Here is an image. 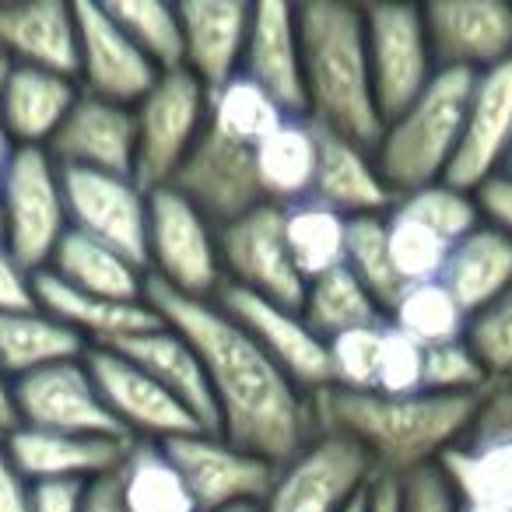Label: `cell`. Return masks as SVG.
Instances as JSON below:
<instances>
[{
	"mask_svg": "<svg viewBox=\"0 0 512 512\" xmlns=\"http://www.w3.org/2000/svg\"><path fill=\"white\" fill-rule=\"evenodd\" d=\"M18 428V411H15V383L4 369H0V439H8Z\"/></svg>",
	"mask_w": 512,
	"mask_h": 512,
	"instance_id": "obj_55",
	"label": "cell"
},
{
	"mask_svg": "<svg viewBox=\"0 0 512 512\" xmlns=\"http://www.w3.org/2000/svg\"><path fill=\"white\" fill-rule=\"evenodd\" d=\"M421 383H425V348L386 323L372 390L386 397H414V393H425Z\"/></svg>",
	"mask_w": 512,
	"mask_h": 512,
	"instance_id": "obj_46",
	"label": "cell"
},
{
	"mask_svg": "<svg viewBox=\"0 0 512 512\" xmlns=\"http://www.w3.org/2000/svg\"><path fill=\"white\" fill-rule=\"evenodd\" d=\"M137 162L134 179L141 190L169 186L193 144L207 130V88L193 74L169 71L134 106Z\"/></svg>",
	"mask_w": 512,
	"mask_h": 512,
	"instance_id": "obj_8",
	"label": "cell"
},
{
	"mask_svg": "<svg viewBox=\"0 0 512 512\" xmlns=\"http://www.w3.org/2000/svg\"><path fill=\"white\" fill-rule=\"evenodd\" d=\"M148 278L186 299H214L225 285L218 228L172 186L148 193Z\"/></svg>",
	"mask_w": 512,
	"mask_h": 512,
	"instance_id": "obj_5",
	"label": "cell"
},
{
	"mask_svg": "<svg viewBox=\"0 0 512 512\" xmlns=\"http://www.w3.org/2000/svg\"><path fill=\"white\" fill-rule=\"evenodd\" d=\"M50 158L60 169L109 172L134 179L137 162V120L130 106L85 95L74 102L71 116L50 141Z\"/></svg>",
	"mask_w": 512,
	"mask_h": 512,
	"instance_id": "obj_21",
	"label": "cell"
},
{
	"mask_svg": "<svg viewBox=\"0 0 512 512\" xmlns=\"http://www.w3.org/2000/svg\"><path fill=\"white\" fill-rule=\"evenodd\" d=\"M474 197L477 207H481V218L512 239V179L509 176L488 179Z\"/></svg>",
	"mask_w": 512,
	"mask_h": 512,
	"instance_id": "obj_51",
	"label": "cell"
},
{
	"mask_svg": "<svg viewBox=\"0 0 512 512\" xmlns=\"http://www.w3.org/2000/svg\"><path fill=\"white\" fill-rule=\"evenodd\" d=\"M393 207L411 214L421 225H428L435 235H442L449 246H456L463 235H470L484 221L474 193L456 190V186H449V183H432L414 193H404V197H397Z\"/></svg>",
	"mask_w": 512,
	"mask_h": 512,
	"instance_id": "obj_42",
	"label": "cell"
},
{
	"mask_svg": "<svg viewBox=\"0 0 512 512\" xmlns=\"http://www.w3.org/2000/svg\"><path fill=\"white\" fill-rule=\"evenodd\" d=\"M144 302L197 348L218 407V432L228 442L281 467L316 439L313 397L218 302L186 299L155 278H148Z\"/></svg>",
	"mask_w": 512,
	"mask_h": 512,
	"instance_id": "obj_1",
	"label": "cell"
},
{
	"mask_svg": "<svg viewBox=\"0 0 512 512\" xmlns=\"http://www.w3.org/2000/svg\"><path fill=\"white\" fill-rule=\"evenodd\" d=\"M106 11L158 71H183L179 4L172 8V4H162V0H116V4H106Z\"/></svg>",
	"mask_w": 512,
	"mask_h": 512,
	"instance_id": "obj_39",
	"label": "cell"
},
{
	"mask_svg": "<svg viewBox=\"0 0 512 512\" xmlns=\"http://www.w3.org/2000/svg\"><path fill=\"white\" fill-rule=\"evenodd\" d=\"M344 267L355 274V281L386 309L404 292L397 267H393L390 242H386V214L369 218H348V246H344Z\"/></svg>",
	"mask_w": 512,
	"mask_h": 512,
	"instance_id": "obj_40",
	"label": "cell"
},
{
	"mask_svg": "<svg viewBox=\"0 0 512 512\" xmlns=\"http://www.w3.org/2000/svg\"><path fill=\"white\" fill-rule=\"evenodd\" d=\"M369 512H400V481L379 474L369 488Z\"/></svg>",
	"mask_w": 512,
	"mask_h": 512,
	"instance_id": "obj_54",
	"label": "cell"
},
{
	"mask_svg": "<svg viewBox=\"0 0 512 512\" xmlns=\"http://www.w3.org/2000/svg\"><path fill=\"white\" fill-rule=\"evenodd\" d=\"M36 302L50 316L81 334L88 348H109L116 341H127L134 334L158 327L162 316L148 306V302H113L99 299V295H85L78 288H67L50 271L36 274Z\"/></svg>",
	"mask_w": 512,
	"mask_h": 512,
	"instance_id": "obj_28",
	"label": "cell"
},
{
	"mask_svg": "<svg viewBox=\"0 0 512 512\" xmlns=\"http://www.w3.org/2000/svg\"><path fill=\"white\" fill-rule=\"evenodd\" d=\"M109 348L127 355L130 362L148 372L162 390H169L172 397L197 418V425L204 428V432H218V407H214L211 386H207L204 362H200L197 348H193L179 330L158 323V327L127 337V341H116V344H109Z\"/></svg>",
	"mask_w": 512,
	"mask_h": 512,
	"instance_id": "obj_25",
	"label": "cell"
},
{
	"mask_svg": "<svg viewBox=\"0 0 512 512\" xmlns=\"http://www.w3.org/2000/svg\"><path fill=\"white\" fill-rule=\"evenodd\" d=\"M299 39L306 116L320 130L376 151L386 123L372 92L365 11L348 0L299 4Z\"/></svg>",
	"mask_w": 512,
	"mask_h": 512,
	"instance_id": "obj_3",
	"label": "cell"
},
{
	"mask_svg": "<svg viewBox=\"0 0 512 512\" xmlns=\"http://www.w3.org/2000/svg\"><path fill=\"white\" fill-rule=\"evenodd\" d=\"M285 120V109L264 88H256L249 78H242V74L228 81L225 88L207 95V127L214 134L228 137V141L249 144V148H256Z\"/></svg>",
	"mask_w": 512,
	"mask_h": 512,
	"instance_id": "obj_37",
	"label": "cell"
},
{
	"mask_svg": "<svg viewBox=\"0 0 512 512\" xmlns=\"http://www.w3.org/2000/svg\"><path fill=\"white\" fill-rule=\"evenodd\" d=\"M0 239H4V211H0Z\"/></svg>",
	"mask_w": 512,
	"mask_h": 512,
	"instance_id": "obj_62",
	"label": "cell"
},
{
	"mask_svg": "<svg viewBox=\"0 0 512 512\" xmlns=\"http://www.w3.org/2000/svg\"><path fill=\"white\" fill-rule=\"evenodd\" d=\"M214 302L288 372V379L299 390H306L309 397L327 390L330 386L327 341L302 320L299 309L278 306V302L260 299V295L242 292V288L232 285H221Z\"/></svg>",
	"mask_w": 512,
	"mask_h": 512,
	"instance_id": "obj_15",
	"label": "cell"
},
{
	"mask_svg": "<svg viewBox=\"0 0 512 512\" xmlns=\"http://www.w3.org/2000/svg\"><path fill=\"white\" fill-rule=\"evenodd\" d=\"M348 512H369V491H365V495L362 498H358V502L355 505H351V509Z\"/></svg>",
	"mask_w": 512,
	"mask_h": 512,
	"instance_id": "obj_60",
	"label": "cell"
},
{
	"mask_svg": "<svg viewBox=\"0 0 512 512\" xmlns=\"http://www.w3.org/2000/svg\"><path fill=\"white\" fill-rule=\"evenodd\" d=\"M15 411L18 425L43 428V432L67 435H106V439H130L113 411L102 400L85 358L39 369L32 376L15 379Z\"/></svg>",
	"mask_w": 512,
	"mask_h": 512,
	"instance_id": "obj_13",
	"label": "cell"
},
{
	"mask_svg": "<svg viewBox=\"0 0 512 512\" xmlns=\"http://www.w3.org/2000/svg\"><path fill=\"white\" fill-rule=\"evenodd\" d=\"M32 509V481L11 460L8 442L0 439V512H29Z\"/></svg>",
	"mask_w": 512,
	"mask_h": 512,
	"instance_id": "obj_52",
	"label": "cell"
},
{
	"mask_svg": "<svg viewBox=\"0 0 512 512\" xmlns=\"http://www.w3.org/2000/svg\"><path fill=\"white\" fill-rule=\"evenodd\" d=\"M456 512H512V502H498V505H460L456 502Z\"/></svg>",
	"mask_w": 512,
	"mask_h": 512,
	"instance_id": "obj_57",
	"label": "cell"
},
{
	"mask_svg": "<svg viewBox=\"0 0 512 512\" xmlns=\"http://www.w3.org/2000/svg\"><path fill=\"white\" fill-rule=\"evenodd\" d=\"M362 11L372 92H376L383 123H390L425 92L439 67H435L421 8H414V4H369Z\"/></svg>",
	"mask_w": 512,
	"mask_h": 512,
	"instance_id": "obj_9",
	"label": "cell"
},
{
	"mask_svg": "<svg viewBox=\"0 0 512 512\" xmlns=\"http://www.w3.org/2000/svg\"><path fill=\"white\" fill-rule=\"evenodd\" d=\"M85 351V337L74 334L67 323H60L46 309L36 306L0 313V369L8 372L11 383L39 369H50V365L78 362L85 358Z\"/></svg>",
	"mask_w": 512,
	"mask_h": 512,
	"instance_id": "obj_32",
	"label": "cell"
},
{
	"mask_svg": "<svg viewBox=\"0 0 512 512\" xmlns=\"http://www.w3.org/2000/svg\"><path fill=\"white\" fill-rule=\"evenodd\" d=\"M169 186L183 193L214 228L267 204L260 179H256V148L228 141L211 127L200 134L190 158L179 165Z\"/></svg>",
	"mask_w": 512,
	"mask_h": 512,
	"instance_id": "obj_14",
	"label": "cell"
},
{
	"mask_svg": "<svg viewBox=\"0 0 512 512\" xmlns=\"http://www.w3.org/2000/svg\"><path fill=\"white\" fill-rule=\"evenodd\" d=\"M78 15V81L85 95L134 109L162 78L134 39L109 18L106 4H74Z\"/></svg>",
	"mask_w": 512,
	"mask_h": 512,
	"instance_id": "obj_18",
	"label": "cell"
},
{
	"mask_svg": "<svg viewBox=\"0 0 512 512\" xmlns=\"http://www.w3.org/2000/svg\"><path fill=\"white\" fill-rule=\"evenodd\" d=\"M512 151V60L477 74L463 116L460 148L442 183L477 193L502 172Z\"/></svg>",
	"mask_w": 512,
	"mask_h": 512,
	"instance_id": "obj_19",
	"label": "cell"
},
{
	"mask_svg": "<svg viewBox=\"0 0 512 512\" xmlns=\"http://www.w3.org/2000/svg\"><path fill=\"white\" fill-rule=\"evenodd\" d=\"M369 453L348 435L316 432L306 449L281 463L264 512H348L376 481Z\"/></svg>",
	"mask_w": 512,
	"mask_h": 512,
	"instance_id": "obj_7",
	"label": "cell"
},
{
	"mask_svg": "<svg viewBox=\"0 0 512 512\" xmlns=\"http://www.w3.org/2000/svg\"><path fill=\"white\" fill-rule=\"evenodd\" d=\"M127 512H200L162 442L137 439L116 470Z\"/></svg>",
	"mask_w": 512,
	"mask_h": 512,
	"instance_id": "obj_33",
	"label": "cell"
},
{
	"mask_svg": "<svg viewBox=\"0 0 512 512\" xmlns=\"http://www.w3.org/2000/svg\"><path fill=\"white\" fill-rule=\"evenodd\" d=\"M285 218V242L299 274L309 281L344 267V246H348V218L330 211L320 200L281 207Z\"/></svg>",
	"mask_w": 512,
	"mask_h": 512,
	"instance_id": "obj_34",
	"label": "cell"
},
{
	"mask_svg": "<svg viewBox=\"0 0 512 512\" xmlns=\"http://www.w3.org/2000/svg\"><path fill=\"white\" fill-rule=\"evenodd\" d=\"M67 221L74 232L113 246L148 271V190L130 176L60 169Z\"/></svg>",
	"mask_w": 512,
	"mask_h": 512,
	"instance_id": "obj_12",
	"label": "cell"
},
{
	"mask_svg": "<svg viewBox=\"0 0 512 512\" xmlns=\"http://www.w3.org/2000/svg\"><path fill=\"white\" fill-rule=\"evenodd\" d=\"M460 505H498L512 502V453L498 446L456 442L435 463Z\"/></svg>",
	"mask_w": 512,
	"mask_h": 512,
	"instance_id": "obj_36",
	"label": "cell"
},
{
	"mask_svg": "<svg viewBox=\"0 0 512 512\" xmlns=\"http://www.w3.org/2000/svg\"><path fill=\"white\" fill-rule=\"evenodd\" d=\"M386 323L418 341L421 348L460 341L467 330V313L456 306L453 295L442 288V281H425V285H407L386 309Z\"/></svg>",
	"mask_w": 512,
	"mask_h": 512,
	"instance_id": "obj_38",
	"label": "cell"
},
{
	"mask_svg": "<svg viewBox=\"0 0 512 512\" xmlns=\"http://www.w3.org/2000/svg\"><path fill=\"white\" fill-rule=\"evenodd\" d=\"M221 512H264L256 502H249V505H228V509H221Z\"/></svg>",
	"mask_w": 512,
	"mask_h": 512,
	"instance_id": "obj_58",
	"label": "cell"
},
{
	"mask_svg": "<svg viewBox=\"0 0 512 512\" xmlns=\"http://www.w3.org/2000/svg\"><path fill=\"white\" fill-rule=\"evenodd\" d=\"M498 176H509L512 179V151H509V158H505V165H502V172Z\"/></svg>",
	"mask_w": 512,
	"mask_h": 512,
	"instance_id": "obj_61",
	"label": "cell"
},
{
	"mask_svg": "<svg viewBox=\"0 0 512 512\" xmlns=\"http://www.w3.org/2000/svg\"><path fill=\"white\" fill-rule=\"evenodd\" d=\"M463 341L470 344L491 383H512V288L467 316Z\"/></svg>",
	"mask_w": 512,
	"mask_h": 512,
	"instance_id": "obj_43",
	"label": "cell"
},
{
	"mask_svg": "<svg viewBox=\"0 0 512 512\" xmlns=\"http://www.w3.org/2000/svg\"><path fill=\"white\" fill-rule=\"evenodd\" d=\"M481 397H386L376 390H327L313 393L320 432L348 435L369 453L376 474L407 477L435 467L470 428Z\"/></svg>",
	"mask_w": 512,
	"mask_h": 512,
	"instance_id": "obj_2",
	"label": "cell"
},
{
	"mask_svg": "<svg viewBox=\"0 0 512 512\" xmlns=\"http://www.w3.org/2000/svg\"><path fill=\"white\" fill-rule=\"evenodd\" d=\"M8 453L32 484L39 481H99L120 470L137 439H106V435H67L18 425L8 435Z\"/></svg>",
	"mask_w": 512,
	"mask_h": 512,
	"instance_id": "obj_23",
	"label": "cell"
},
{
	"mask_svg": "<svg viewBox=\"0 0 512 512\" xmlns=\"http://www.w3.org/2000/svg\"><path fill=\"white\" fill-rule=\"evenodd\" d=\"M463 442L477 446H498L512 453V383H491L477 400V411Z\"/></svg>",
	"mask_w": 512,
	"mask_h": 512,
	"instance_id": "obj_47",
	"label": "cell"
},
{
	"mask_svg": "<svg viewBox=\"0 0 512 512\" xmlns=\"http://www.w3.org/2000/svg\"><path fill=\"white\" fill-rule=\"evenodd\" d=\"M442 288L456 299L467 316L495 302L512 288V239L495 225L481 221L470 235H463L442 267Z\"/></svg>",
	"mask_w": 512,
	"mask_h": 512,
	"instance_id": "obj_30",
	"label": "cell"
},
{
	"mask_svg": "<svg viewBox=\"0 0 512 512\" xmlns=\"http://www.w3.org/2000/svg\"><path fill=\"white\" fill-rule=\"evenodd\" d=\"M242 78L264 88L285 116H306V74H302L299 8L285 0H260L249 18Z\"/></svg>",
	"mask_w": 512,
	"mask_h": 512,
	"instance_id": "obj_20",
	"label": "cell"
},
{
	"mask_svg": "<svg viewBox=\"0 0 512 512\" xmlns=\"http://www.w3.org/2000/svg\"><path fill=\"white\" fill-rule=\"evenodd\" d=\"M85 365L99 386L102 400L113 411L130 439L169 442L176 435L204 432L190 411L155 383L144 369H137L116 348H88Z\"/></svg>",
	"mask_w": 512,
	"mask_h": 512,
	"instance_id": "obj_16",
	"label": "cell"
},
{
	"mask_svg": "<svg viewBox=\"0 0 512 512\" xmlns=\"http://www.w3.org/2000/svg\"><path fill=\"white\" fill-rule=\"evenodd\" d=\"M46 271L67 288L113 302H144V288H148V271L137 260L74 228L64 235Z\"/></svg>",
	"mask_w": 512,
	"mask_h": 512,
	"instance_id": "obj_31",
	"label": "cell"
},
{
	"mask_svg": "<svg viewBox=\"0 0 512 512\" xmlns=\"http://www.w3.org/2000/svg\"><path fill=\"white\" fill-rule=\"evenodd\" d=\"M218 256L225 285L271 299L278 306L302 309L306 278L295 267L285 242L281 207L260 204L242 218L218 228Z\"/></svg>",
	"mask_w": 512,
	"mask_h": 512,
	"instance_id": "obj_10",
	"label": "cell"
},
{
	"mask_svg": "<svg viewBox=\"0 0 512 512\" xmlns=\"http://www.w3.org/2000/svg\"><path fill=\"white\" fill-rule=\"evenodd\" d=\"M0 57L78 81V15L60 0L0 4Z\"/></svg>",
	"mask_w": 512,
	"mask_h": 512,
	"instance_id": "obj_24",
	"label": "cell"
},
{
	"mask_svg": "<svg viewBox=\"0 0 512 512\" xmlns=\"http://www.w3.org/2000/svg\"><path fill=\"white\" fill-rule=\"evenodd\" d=\"M400 512H456V498L439 467L400 477Z\"/></svg>",
	"mask_w": 512,
	"mask_h": 512,
	"instance_id": "obj_48",
	"label": "cell"
},
{
	"mask_svg": "<svg viewBox=\"0 0 512 512\" xmlns=\"http://www.w3.org/2000/svg\"><path fill=\"white\" fill-rule=\"evenodd\" d=\"M491 386L484 365L463 341H446L425 348V393H439V397H481Z\"/></svg>",
	"mask_w": 512,
	"mask_h": 512,
	"instance_id": "obj_44",
	"label": "cell"
},
{
	"mask_svg": "<svg viewBox=\"0 0 512 512\" xmlns=\"http://www.w3.org/2000/svg\"><path fill=\"white\" fill-rule=\"evenodd\" d=\"M383 327H358L348 334H337L327 341L330 362V386L337 390H372L376 386L379 344H383Z\"/></svg>",
	"mask_w": 512,
	"mask_h": 512,
	"instance_id": "obj_45",
	"label": "cell"
},
{
	"mask_svg": "<svg viewBox=\"0 0 512 512\" xmlns=\"http://www.w3.org/2000/svg\"><path fill=\"white\" fill-rule=\"evenodd\" d=\"M386 242H390L393 267H397L404 285H425V281H439L442 267L449 260V242L435 235L428 225L414 221L411 214L393 207L386 214Z\"/></svg>",
	"mask_w": 512,
	"mask_h": 512,
	"instance_id": "obj_41",
	"label": "cell"
},
{
	"mask_svg": "<svg viewBox=\"0 0 512 512\" xmlns=\"http://www.w3.org/2000/svg\"><path fill=\"white\" fill-rule=\"evenodd\" d=\"M299 313L323 341H330V337H337V334H348V330H358V327L386 323L383 306L358 285L348 267H337V271L309 281Z\"/></svg>",
	"mask_w": 512,
	"mask_h": 512,
	"instance_id": "obj_35",
	"label": "cell"
},
{
	"mask_svg": "<svg viewBox=\"0 0 512 512\" xmlns=\"http://www.w3.org/2000/svg\"><path fill=\"white\" fill-rule=\"evenodd\" d=\"M85 481H39L32 484L29 512H85Z\"/></svg>",
	"mask_w": 512,
	"mask_h": 512,
	"instance_id": "obj_50",
	"label": "cell"
},
{
	"mask_svg": "<svg viewBox=\"0 0 512 512\" xmlns=\"http://www.w3.org/2000/svg\"><path fill=\"white\" fill-rule=\"evenodd\" d=\"M36 306V274L0 239V313H18V309Z\"/></svg>",
	"mask_w": 512,
	"mask_h": 512,
	"instance_id": "obj_49",
	"label": "cell"
},
{
	"mask_svg": "<svg viewBox=\"0 0 512 512\" xmlns=\"http://www.w3.org/2000/svg\"><path fill=\"white\" fill-rule=\"evenodd\" d=\"M85 512H127V505H123V498H120V484H116V474L99 477V481L88 484Z\"/></svg>",
	"mask_w": 512,
	"mask_h": 512,
	"instance_id": "obj_53",
	"label": "cell"
},
{
	"mask_svg": "<svg viewBox=\"0 0 512 512\" xmlns=\"http://www.w3.org/2000/svg\"><path fill=\"white\" fill-rule=\"evenodd\" d=\"M309 200H320L344 218H369V214H390L397 193L379 176L372 151L330 130H320V169H316V186Z\"/></svg>",
	"mask_w": 512,
	"mask_h": 512,
	"instance_id": "obj_27",
	"label": "cell"
},
{
	"mask_svg": "<svg viewBox=\"0 0 512 512\" xmlns=\"http://www.w3.org/2000/svg\"><path fill=\"white\" fill-rule=\"evenodd\" d=\"M11 155H15V151H11ZM11 155H8V151H0V186H4V172H8Z\"/></svg>",
	"mask_w": 512,
	"mask_h": 512,
	"instance_id": "obj_59",
	"label": "cell"
},
{
	"mask_svg": "<svg viewBox=\"0 0 512 512\" xmlns=\"http://www.w3.org/2000/svg\"><path fill=\"white\" fill-rule=\"evenodd\" d=\"M253 4L246 0H186L183 22V71L193 74L207 95L225 88L242 71Z\"/></svg>",
	"mask_w": 512,
	"mask_h": 512,
	"instance_id": "obj_22",
	"label": "cell"
},
{
	"mask_svg": "<svg viewBox=\"0 0 512 512\" xmlns=\"http://www.w3.org/2000/svg\"><path fill=\"white\" fill-rule=\"evenodd\" d=\"M183 474L200 512H221L228 505L264 502L274 484V467L264 456L228 442L221 432H190L162 442Z\"/></svg>",
	"mask_w": 512,
	"mask_h": 512,
	"instance_id": "obj_11",
	"label": "cell"
},
{
	"mask_svg": "<svg viewBox=\"0 0 512 512\" xmlns=\"http://www.w3.org/2000/svg\"><path fill=\"white\" fill-rule=\"evenodd\" d=\"M4 78H8V60L0 57V151H15L11 148V141H8V130H4Z\"/></svg>",
	"mask_w": 512,
	"mask_h": 512,
	"instance_id": "obj_56",
	"label": "cell"
},
{
	"mask_svg": "<svg viewBox=\"0 0 512 512\" xmlns=\"http://www.w3.org/2000/svg\"><path fill=\"white\" fill-rule=\"evenodd\" d=\"M439 71L484 74L512 60V4L502 0H439L421 8Z\"/></svg>",
	"mask_w": 512,
	"mask_h": 512,
	"instance_id": "obj_17",
	"label": "cell"
},
{
	"mask_svg": "<svg viewBox=\"0 0 512 512\" xmlns=\"http://www.w3.org/2000/svg\"><path fill=\"white\" fill-rule=\"evenodd\" d=\"M470 88H474V74L435 71L425 92L383 127L372 158L379 176L397 197L446 179L460 148Z\"/></svg>",
	"mask_w": 512,
	"mask_h": 512,
	"instance_id": "obj_4",
	"label": "cell"
},
{
	"mask_svg": "<svg viewBox=\"0 0 512 512\" xmlns=\"http://www.w3.org/2000/svg\"><path fill=\"white\" fill-rule=\"evenodd\" d=\"M320 169V130L309 116H288L278 130L256 144V179L264 200L292 207L313 197Z\"/></svg>",
	"mask_w": 512,
	"mask_h": 512,
	"instance_id": "obj_29",
	"label": "cell"
},
{
	"mask_svg": "<svg viewBox=\"0 0 512 512\" xmlns=\"http://www.w3.org/2000/svg\"><path fill=\"white\" fill-rule=\"evenodd\" d=\"M81 99L78 81L39 67L8 64L4 78V130L11 148H50L57 130Z\"/></svg>",
	"mask_w": 512,
	"mask_h": 512,
	"instance_id": "obj_26",
	"label": "cell"
},
{
	"mask_svg": "<svg viewBox=\"0 0 512 512\" xmlns=\"http://www.w3.org/2000/svg\"><path fill=\"white\" fill-rule=\"evenodd\" d=\"M0 211H4V246L32 274L46 271L64 235L71 232L60 165L50 158V151L18 148L11 155L0 186Z\"/></svg>",
	"mask_w": 512,
	"mask_h": 512,
	"instance_id": "obj_6",
	"label": "cell"
}]
</instances>
